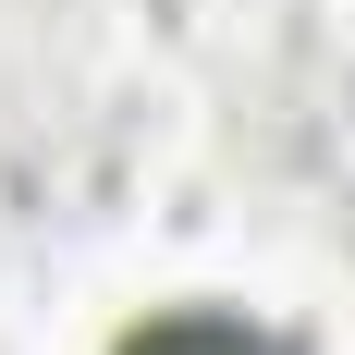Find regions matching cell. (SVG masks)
<instances>
[{
    "label": "cell",
    "instance_id": "cell-1",
    "mask_svg": "<svg viewBox=\"0 0 355 355\" xmlns=\"http://www.w3.org/2000/svg\"><path fill=\"white\" fill-rule=\"evenodd\" d=\"M110 355H294V343L257 331L245 306H159V319H135Z\"/></svg>",
    "mask_w": 355,
    "mask_h": 355
}]
</instances>
